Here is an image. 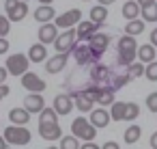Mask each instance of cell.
Masks as SVG:
<instances>
[{
	"label": "cell",
	"instance_id": "6da1fadb",
	"mask_svg": "<svg viewBox=\"0 0 157 149\" xmlns=\"http://www.w3.org/2000/svg\"><path fill=\"white\" fill-rule=\"evenodd\" d=\"M84 91H86V93L90 95V99H93L95 104H99V106H112V104H114V89H112V87L88 84Z\"/></svg>",
	"mask_w": 157,
	"mask_h": 149
},
{
	"label": "cell",
	"instance_id": "7a4b0ae2",
	"mask_svg": "<svg viewBox=\"0 0 157 149\" xmlns=\"http://www.w3.org/2000/svg\"><path fill=\"white\" fill-rule=\"evenodd\" d=\"M71 134H73L75 138H82V140H86V143H93V138L97 136V127H95L88 119L78 117V119H73V123H71Z\"/></svg>",
	"mask_w": 157,
	"mask_h": 149
},
{
	"label": "cell",
	"instance_id": "3957f363",
	"mask_svg": "<svg viewBox=\"0 0 157 149\" xmlns=\"http://www.w3.org/2000/svg\"><path fill=\"white\" fill-rule=\"evenodd\" d=\"M54 48L58 50V54H73V50L78 48V30L71 28V30H65L58 35Z\"/></svg>",
	"mask_w": 157,
	"mask_h": 149
},
{
	"label": "cell",
	"instance_id": "277c9868",
	"mask_svg": "<svg viewBox=\"0 0 157 149\" xmlns=\"http://www.w3.org/2000/svg\"><path fill=\"white\" fill-rule=\"evenodd\" d=\"M7 71L13 74V76H24L28 74V67H30V58L28 54H11L7 58Z\"/></svg>",
	"mask_w": 157,
	"mask_h": 149
},
{
	"label": "cell",
	"instance_id": "5b68a950",
	"mask_svg": "<svg viewBox=\"0 0 157 149\" xmlns=\"http://www.w3.org/2000/svg\"><path fill=\"white\" fill-rule=\"evenodd\" d=\"M5 138L11 145H28L30 143V130L22 125H9L5 130Z\"/></svg>",
	"mask_w": 157,
	"mask_h": 149
},
{
	"label": "cell",
	"instance_id": "8992f818",
	"mask_svg": "<svg viewBox=\"0 0 157 149\" xmlns=\"http://www.w3.org/2000/svg\"><path fill=\"white\" fill-rule=\"evenodd\" d=\"M5 11H7V18L11 22H22L28 15V2H22V0H7Z\"/></svg>",
	"mask_w": 157,
	"mask_h": 149
},
{
	"label": "cell",
	"instance_id": "52a82bcc",
	"mask_svg": "<svg viewBox=\"0 0 157 149\" xmlns=\"http://www.w3.org/2000/svg\"><path fill=\"white\" fill-rule=\"evenodd\" d=\"M82 22V11L80 9H69V11H65L63 15H58L56 20H54V24L58 26V28H63V30H71L73 26H78Z\"/></svg>",
	"mask_w": 157,
	"mask_h": 149
},
{
	"label": "cell",
	"instance_id": "ba28073f",
	"mask_svg": "<svg viewBox=\"0 0 157 149\" xmlns=\"http://www.w3.org/2000/svg\"><path fill=\"white\" fill-rule=\"evenodd\" d=\"M90 80H93V84L108 87L110 80H112V71H110V67H108V65H101V63L93 65V67H90Z\"/></svg>",
	"mask_w": 157,
	"mask_h": 149
},
{
	"label": "cell",
	"instance_id": "9c48e42d",
	"mask_svg": "<svg viewBox=\"0 0 157 149\" xmlns=\"http://www.w3.org/2000/svg\"><path fill=\"white\" fill-rule=\"evenodd\" d=\"M22 87H24L26 91H30V93H41V91H45L48 82H45L41 76H37V74L28 71V74H24V76H22Z\"/></svg>",
	"mask_w": 157,
	"mask_h": 149
},
{
	"label": "cell",
	"instance_id": "30bf717a",
	"mask_svg": "<svg viewBox=\"0 0 157 149\" xmlns=\"http://www.w3.org/2000/svg\"><path fill=\"white\" fill-rule=\"evenodd\" d=\"M73 58H75V63L80 65V67H84V65H97L99 61L95 58V54H93V50H90V46L86 43H82V46H78L75 50H73Z\"/></svg>",
	"mask_w": 157,
	"mask_h": 149
},
{
	"label": "cell",
	"instance_id": "8fae6325",
	"mask_svg": "<svg viewBox=\"0 0 157 149\" xmlns=\"http://www.w3.org/2000/svg\"><path fill=\"white\" fill-rule=\"evenodd\" d=\"M108 43H110V35H105V33H97V35L88 41V46H90V50H93V54H95L97 61H99V58L103 56V52L108 50Z\"/></svg>",
	"mask_w": 157,
	"mask_h": 149
},
{
	"label": "cell",
	"instance_id": "7c38bea8",
	"mask_svg": "<svg viewBox=\"0 0 157 149\" xmlns=\"http://www.w3.org/2000/svg\"><path fill=\"white\" fill-rule=\"evenodd\" d=\"M39 43H43V46H48V43H56V39H58V26L52 22V24H41V28H39Z\"/></svg>",
	"mask_w": 157,
	"mask_h": 149
},
{
	"label": "cell",
	"instance_id": "4fadbf2b",
	"mask_svg": "<svg viewBox=\"0 0 157 149\" xmlns=\"http://www.w3.org/2000/svg\"><path fill=\"white\" fill-rule=\"evenodd\" d=\"M71 97H73L75 108H78L80 112H93V110H95V102L90 99V95H88L86 91H73Z\"/></svg>",
	"mask_w": 157,
	"mask_h": 149
},
{
	"label": "cell",
	"instance_id": "5bb4252c",
	"mask_svg": "<svg viewBox=\"0 0 157 149\" xmlns=\"http://www.w3.org/2000/svg\"><path fill=\"white\" fill-rule=\"evenodd\" d=\"M24 108L30 112V115H35V112H43L45 110V99L41 97V93H30L26 99H24Z\"/></svg>",
	"mask_w": 157,
	"mask_h": 149
},
{
	"label": "cell",
	"instance_id": "9a60e30c",
	"mask_svg": "<svg viewBox=\"0 0 157 149\" xmlns=\"http://www.w3.org/2000/svg\"><path fill=\"white\" fill-rule=\"evenodd\" d=\"M73 106H75V102H73L71 95L60 93V95L54 97V110H56L58 115H69V112L73 110Z\"/></svg>",
	"mask_w": 157,
	"mask_h": 149
},
{
	"label": "cell",
	"instance_id": "2e32d148",
	"mask_svg": "<svg viewBox=\"0 0 157 149\" xmlns=\"http://www.w3.org/2000/svg\"><path fill=\"white\" fill-rule=\"evenodd\" d=\"M39 136L45 140H56L63 138V130L58 123H39Z\"/></svg>",
	"mask_w": 157,
	"mask_h": 149
},
{
	"label": "cell",
	"instance_id": "e0dca14e",
	"mask_svg": "<svg viewBox=\"0 0 157 149\" xmlns=\"http://www.w3.org/2000/svg\"><path fill=\"white\" fill-rule=\"evenodd\" d=\"M75 30H78V41H90L99 33V26L93 22H80Z\"/></svg>",
	"mask_w": 157,
	"mask_h": 149
},
{
	"label": "cell",
	"instance_id": "ac0fdd59",
	"mask_svg": "<svg viewBox=\"0 0 157 149\" xmlns=\"http://www.w3.org/2000/svg\"><path fill=\"white\" fill-rule=\"evenodd\" d=\"M97 130H103V127H108V123L112 121V117H110V112L108 110H103V108H95L93 112H90V119H88Z\"/></svg>",
	"mask_w": 157,
	"mask_h": 149
},
{
	"label": "cell",
	"instance_id": "d6986e66",
	"mask_svg": "<svg viewBox=\"0 0 157 149\" xmlns=\"http://www.w3.org/2000/svg\"><path fill=\"white\" fill-rule=\"evenodd\" d=\"M9 119H11V125H22L26 127V123L30 121V112L26 108H11L9 110Z\"/></svg>",
	"mask_w": 157,
	"mask_h": 149
},
{
	"label": "cell",
	"instance_id": "ffe728a7",
	"mask_svg": "<svg viewBox=\"0 0 157 149\" xmlns=\"http://www.w3.org/2000/svg\"><path fill=\"white\" fill-rule=\"evenodd\" d=\"M67 58H69V54H56V56L48 58V63H45V71H48V74H58V71L67 65Z\"/></svg>",
	"mask_w": 157,
	"mask_h": 149
},
{
	"label": "cell",
	"instance_id": "44dd1931",
	"mask_svg": "<svg viewBox=\"0 0 157 149\" xmlns=\"http://www.w3.org/2000/svg\"><path fill=\"white\" fill-rule=\"evenodd\" d=\"M56 18H58V15H56V11L52 9V5H50V7L41 5V7L35 11V20L41 22V24H52V20H56Z\"/></svg>",
	"mask_w": 157,
	"mask_h": 149
},
{
	"label": "cell",
	"instance_id": "7402d4cb",
	"mask_svg": "<svg viewBox=\"0 0 157 149\" xmlns=\"http://www.w3.org/2000/svg\"><path fill=\"white\" fill-rule=\"evenodd\" d=\"M138 15H142L140 5L136 2V0H127V2L123 5V18L127 22H133V20H138Z\"/></svg>",
	"mask_w": 157,
	"mask_h": 149
},
{
	"label": "cell",
	"instance_id": "603a6c76",
	"mask_svg": "<svg viewBox=\"0 0 157 149\" xmlns=\"http://www.w3.org/2000/svg\"><path fill=\"white\" fill-rule=\"evenodd\" d=\"M45 56H48V50H45L43 43H35V46H30V50H28V58H30V63H43Z\"/></svg>",
	"mask_w": 157,
	"mask_h": 149
},
{
	"label": "cell",
	"instance_id": "cb8c5ba5",
	"mask_svg": "<svg viewBox=\"0 0 157 149\" xmlns=\"http://www.w3.org/2000/svg\"><path fill=\"white\" fill-rule=\"evenodd\" d=\"M138 58H140V63H146V65L155 63V46H151V43L140 46L138 48Z\"/></svg>",
	"mask_w": 157,
	"mask_h": 149
},
{
	"label": "cell",
	"instance_id": "d4e9b609",
	"mask_svg": "<svg viewBox=\"0 0 157 149\" xmlns=\"http://www.w3.org/2000/svg\"><path fill=\"white\" fill-rule=\"evenodd\" d=\"M136 56H138V50H121L116 54V63L123 65V67H129L136 63Z\"/></svg>",
	"mask_w": 157,
	"mask_h": 149
},
{
	"label": "cell",
	"instance_id": "484cf974",
	"mask_svg": "<svg viewBox=\"0 0 157 149\" xmlns=\"http://www.w3.org/2000/svg\"><path fill=\"white\" fill-rule=\"evenodd\" d=\"M125 115H127V102H114L110 108V117L114 121H125Z\"/></svg>",
	"mask_w": 157,
	"mask_h": 149
},
{
	"label": "cell",
	"instance_id": "4316f807",
	"mask_svg": "<svg viewBox=\"0 0 157 149\" xmlns=\"http://www.w3.org/2000/svg\"><path fill=\"white\" fill-rule=\"evenodd\" d=\"M105 18H108V9H105V7L97 5V7H93V9H90V22H93V24L101 26V24L105 22Z\"/></svg>",
	"mask_w": 157,
	"mask_h": 149
},
{
	"label": "cell",
	"instance_id": "83f0119b",
	"mask_svg": "<svg viewBox=\"0 0 157 149\" xmlns=\"http://www.w3.org/2000/svg\"><path fill=\"white\" fill-rule=\"evenodd\" d=\"M140 33H144V20H133V22H127V26H125V35L136 37V35H140Z\"/></svg>",
	"mask_w": 157,
	"mask_h": 149
},
{
	"label": "cell",
	"instance_id": "f1b7e54d",
	"mask_svg": "<svg viewBox=\"0 0 157 149\" xmlns=\"http://www.w3.org/2000/svg\"><path fill=\"white\" fill-rule=\"evenodd\" d=\"M116 48H118V52H121V50H138L140 46L136 43V37H129V35H123V37L118 39V43H116Z\"/></svg>",
	"mask_w": 157,
	"mask_h": 149
},
{
	"label": "cell",
	"instance_id": "f546056e",
	"mask_svg": "<svg viewBox=\"0 0 157 149\" xmlns=\"http://www.w3.org/2000/svg\"><path fill=\"white\" fill-rule=\"evenodd\" d=\"M129 80H131V78H129L127 74H112V80H110V84H108V87H112L114 91H118V89H123Z\"/></svg>",
	"mask_w": 157,
	"mask_h": 149
},
{
	"label": "cell",
	"instance_id": "4dcf8cb0",
	"mask_svg": "<svg viewBox=\"0 0 157 149\" xmlns=\"http://www.w3.org/2000/svg\"><path fill=\"white\" fill-rule=\"evenodd\" d=\"M140 134H142V130H140V125H129V127L125 130V143H129V145H133V143H138V138H140Z\"/></svg>",
	"mask_w": 157,
	"mask_h": 149
},
{
	"label": "cell",
	"instance_id": "1f68e13d",
	"mask_svg": "<svg viewBox=\"0 0 157 149\" xmlns=\"http://www.w3.org/2000/svg\"><path fill=\"white\" fill-rule=\"evenodd\" d=\"M144 71H146V67L142 65V63H133V65H129L127 67V76L133 80V78H140V76H144Z\"/></svg>",
	"mask_w": 157,
	"mask_h": 149
},
{
	"label": "cell",
	"instance_id": "d6a6232c",
	"mask_svg": "<svg viewBox=\"0 0 157 149\" xmlns=\"http://www.w3.org/2000/svg\"><path fill=\"white\" fill-rule=\"evenodd\" d=\"M58 112L54 110V108H45L43 112H41V119H39V123H58Z\"/></svg>",
	"mask_w": 157,
	"mask_h": 149
},
{
	"label": "cell",
	"instance_id": "836d02e7",
	"mask_svg": "<svg viewBox=\"0 0 157 149\" xmlns=\"http://www.w3.org/2000/svg\"><path fill=\"white\" fill-rule=\"evenodd\" d=\"M58 147H60V149H80V143H78L75 136H63Z\"/></svg>",
	"mask_w": 157,
	"mask_h": 149
},
{
	"label": "cell",
	"instance_id": "e575fe53",
	"mask_svg": "<svg viewBox=\"0 0 157 149\" xmlns=\"http://www.w3.org/2000/svg\"><path fill=\"white\" fill-rule=\"evenodd\" d=\"M142 20H144V22H157V2H155L153 7L142 9Z\"/></svg>",
	"mask_w": 157,
	"mask_h": 149
},
{
	"label": "cell",
	"instance_id": "d590c367",
	"mask_svg": "<svg viewBox=\"0 0 157 149\" xmlns=\"http://www.w3.org/2000/svg\"><path fill=\"white\" fill-rule=\"evenodd\" d=\"M138 115H140V106L133 104V102H127V115H125V121H133V119H138Z\"/></svg>",
	"mask_w": 157,
	"mask_h": 149
},
{
	"label": "cell",
	"instance_id": "8d00e7d4",
	"mask_svg": "<svg viewBox=\"0 0 157 149\" xmlns=\"http://www.w3.org/2000/svg\"><path fill=\"white\" fill-rule=\"evenodd\" d=\"M9 30H11V20L5 18V15H0V39H7Z\"/></svg>",
	"mask_w": 157,
	"mask_h": 149
},
{
	"label": "cell",
	"instance_id": "74e56055",
	"mask_svg": "<svg viewBox=\"0 0 157 149\" xmlns=\"http://www.w3.org/2000/svg\"><path fill=\"white\" fill-rule=\"evenodd\" d=\"M144 76H146V80H151V82H157V61H155V63H151V65H146V71H144Z\"/></svg>",
	"mask_w": 157,
	"mask_h": 149
},
{
	"label": "cell",
	"instance_id": "f35d334b",
	"mask_svg": "<svg viewBox=\"0 0 157 149\" xmlns=\"http://www.w3.org/2000/svg\"><path fill=\"white\" fill-rule=\"evenodd\" d=\"M146 108H148L151 112H157V91L146 97Z\"/></svg>",
	"mask_w": 157,
	"mask_h": 149
},
{
	"label": "cell",
	"instance_id": "ab89813d",
	"mask_svg": "<svg viewBox=\"0 0 157 149\" xmlns=\"http://www.w3.org/2000/svg\"><path fill=\"white\" fill-rule=\"evenodd\" d=\"M136 2L140 5V9H146V7H153L157 0H136Z\"/></svg>",
	"mask_w": 157,
	"mask_h": 149
},
{
	"label": "cell",
	"instance_id": "60d3db41",
	"mask_svg": "<svg viewBox=\"0 0 157 149\" xmlns=\"http://www.w3.org/2000/svg\"><path fill=\"white\" fill-rule=\"evenodd\" d=\"M7 76H9V71H7V67H0V84H5V80H7Z\"/></svg>",
	"mask_w": 157,
	"mask_h": 149
},
{
	"label": "cell",
	"instance_id": "b9f144b4",
	"mask_svg": "<svg viewBox=\"0 0 157 149\" xmlns=\"http://www.w3.org/2000/svg\"><path fill=\"white\" fill-rule=\"evenodd\" d=\"M9 50V41L7 39H0V54H5Z\"/></svg>",
	"mask_w": 157,
	"mask_h": 149
},
{
	"label": "cell",
	"instance_id": "7bdbcfd3",
	"mask_svg": "<svg viewBox=\"0 0 157 149\" xmlns=\"http://www.w3.org/2000/svg\"><path fill=\"white\" fill-rule=\"evenodd\" d=\"M101 149H121V147H118V143H114V140H108V143H105Z\"/></svg>",
	"mask_w": 157,
	"mask_h": 149
},
{
	"label": "cell",
	"instance_id": "ee69618b",
	"mask_svg": "<svg viewBox=\"0 0 157 149\" xmlns=\"http://www.w3.org/2000/svg\"><path fill=\"white\" fill-rule=\"evenodd\" d=\"M7 95H9V87L7 84H0V99L7 97Z\"/></svg>",
	"mask_w": 157,
	"mask_h": 149
},
{
	"label": "cell",
	"instance_id": "f6af8a7d",
	"mask_svg": "<svg viewBox=\"0 0 157 149\" xmlns=\"http://www.w3.org/2000/svg\"><path fill=\"white\" fill-rule=\"evenodd\" d=\"M151 46H155V48H157V28L151 33Z\"/></svg>",
	"mask_w": 157,
	"mask_h": 149
},
{
	"label": "cell",
	"instance_id": "bcb514c9",
	"mask_svg": "<svg viewBox=\"0 0 157 149\" xmlns=\"http://www.w3.org/2000/svg\"><path fill=\"white\" fill-rule=\"evenodd\" d=\"M80 149H99V145H95V143H84Z\"/></svg>",
	"mask_w": 157,
	"mask_h": 149
},
{
	"label": "cell",
	"instance_id": "7dc6e473",
	"mask_svg": "<svg viewBox=\"0 0 157 149\" xmlns=\"http://www.w3.org/2000/svg\"><path fill=\"white\" fill-rule=\"evenodd\" d=\"M151 147H153V149H157V132L151 136Z\"/></svg>",
	"mask_w": 157,
	"mask_h": 149
},
{
	"label": "cell",
	"instance_id": "c3c4849f",
	"mask_svg": "<svg viewBox=\"0 0 157 149\" xmlns=\"http://www.w3.org/2000/svg\"><path fill=\"white\" fill-rule=\"evenodd\" d=\"M112 2H116V0H99L101 7H108V5H112Z\"/></svg>",
	"mask_w": 157,
	"mask_h": 149
},
{
	"label": "cell",
	"instance_id": "681fc988",
	"mask_svg": "<svg viewBox=\"0 0 157 149\" xmlns=\"http://www.w3.org/2000/svg\"><path fill=\"white\" fill-rule=\"evenodd\" d=\"M0 149H7V138L0 136Z\"/></svg>",
	"mask_w": 157,
	"mask_h": 149
},
{
	"label": "cell",
	"instance_id": "f907efd6",
	"mask_svg": "<svg viewBox=\"0 0 157 149\" xmlns=\"http://www.w3.org/2000/svg\"><path fill=\"white\" fill-rule=\"evenodd\" d=\"M39 2H41V5H45V7H50V5L54 2V0H39Z\"/></svg>",
	"mask_w": 157,
	"mask_h": 149
},
{
	"label": "cell",
	"instance_id": "816d5d0a",
	"mask_svg": "<svg viewBox=\"0 0 157 149\" xmlns=\"http://www.w3.org/2000/svg\"><path fill=\"white\" fill-rule=\"evenodd\" d=\"M48 149H60V147H48Z\"/></svg>",
	"mask_w": 157,
	"mask_h": 149
},
{
	"label": "cell",
	"instance_id": "f5cc1de1",
	"mask_svg": "<svg viewBox=\"0 0 157 149\" xmlns=\"http://www.w3.org/2000/svg\"><path fill=\"white\" fill-rule=\"evenodd\" d=\"M22 2H28V0H22Z\"/></svg>",
	"mask_w": 157,
	"mask_h": 149
}]
</instances>
